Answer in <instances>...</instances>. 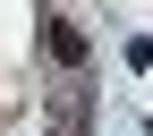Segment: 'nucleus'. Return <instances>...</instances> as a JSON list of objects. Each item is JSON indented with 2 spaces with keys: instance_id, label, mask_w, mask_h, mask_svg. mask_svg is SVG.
I'll return each mask as SVG.
<instances>
[{
  "instance_id": "nucleus-1",
  "label": "nucleus",
  "mask_w": 153,
  "mask_h": 136,
  "mask_svg": "<svg viewBox=\"0 0 153 136\" xmlns=\"http://www.w3.org/2000/svg\"><path fill=\"white\" fill-rule=\"evenodd\" d=\"M43 60H51V68H85V26L51 17V26H43Z\"/></svg>"
}]
</instances>
